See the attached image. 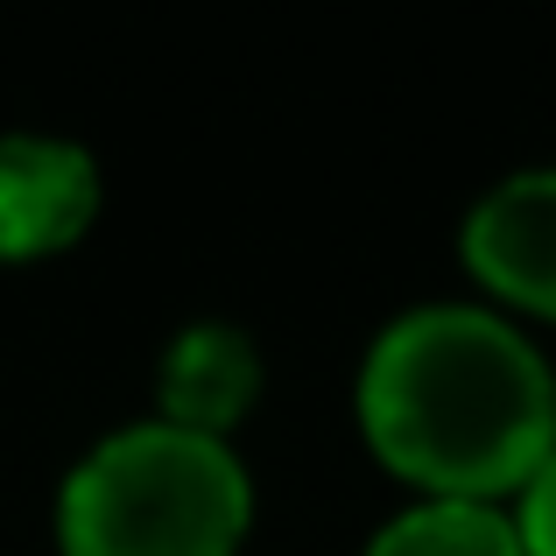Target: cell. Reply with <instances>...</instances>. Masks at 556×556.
I'll list each match as a JSON object with an SVG mask.
<instances>
[{
	"label": "cell",
	"instance_id": "6da1fadb",
	"mask_svg": "<svg viewBox=\"0 0 556 556\" xmlns=\"http://www.w3.org/2000/svg\"><path fill=\"white\" fill-rule=\"evenodd\" d=\"M359 437L422 501H521L556 458V367L493 303H416L359 359Z\"/></svg>",
	"mask_w": 556,
	"mask_h": 556
},
{
	"label": "cell",
	"instance_id": "7a4b0ae2",
	"mask_svg": "<svg viewBox=\"0 0 556 556\" xmlns=\"http://www.w3.org/2000/svg\"><path fill=\"white\" fill-rule=\"evenodd\" d=\"M254 479L226 437L141 416L106 430L56 486L64 556H240Z\"/></svg>",
	"mask_w": 556,
	"mask_h": 556
},
{
	"label": "cell",
	"instance_id": "3957f363",
	"mask_svg": "<svg viewBox=\"0 0 556 556\" xmlns=\"http://www.w3.org/2000/svg\"><path fill=\"white\" fill-rule=\"evenodd\" d=\"M99 204H106V177L85 141L42 135V127L0 135V261H42L78 247Z\"/></svg>",
	"mask_w": 556,
	"mask_h": 556
},
{
	"label": "cell",
	"instance_id": "277c9868",
	"mask_svg": "<svg viewBox=\"0 0 556 556\" xmlns=\"http://www.w3.org/2000/svg\"><path fill=\"white\" fill-rule=\"evenodd\" d=\"M458 261L493 303L556 325V169H515L479 190L458 226Z\"/></svg>",
	"mask_w": 556,
	"mask_h": 556
},
{
	"label": "cell",
	"instance_id": "5b68a950",
	"mask_svg": "<svg viewBox=\"0 0 556 556\" xmlns=\"http://www.w3.org/2000/svg\"><path fill=\"white\" fill-rule=\"evenodd\" d=\"M261 388H268L261 345L232 317H198V325L169 331L163 359H155V416L198 437H226V444L254 416Z\"/></svg>",
	"mask_w": 556,
	"mask_h": 556
},
{
	"label": "cell",
	"instance_id": "8992f818",
	"mask_svg": "<svg viewBox=\"0 0 556 556\" xmlns=\"http://www.w3.org/2000/svg\"><path fill=\"white\" fill-rule=\"evenodd\" d=\"M359 556H521L515 515L486 501H416L374 529Z\"/></svg>",
	"mask_w": 556,
	"mask_h": 556
},
{
	"label": "cell",
	"instance_id": "52a82bcc",
	"mask_svg": "<svg viewBox=\"0 0 556 556\" xmlns=\"http://www.w3.org/2000/svg\"><path fill=\"white\" fill-rule=\"evenodd\" d=\"M515 515V535H521V556H556V458L521 486V501L507 507Z\"/></svg>",
	"mask_w": 556,
	"mask_h": 556
}]
</instances>
